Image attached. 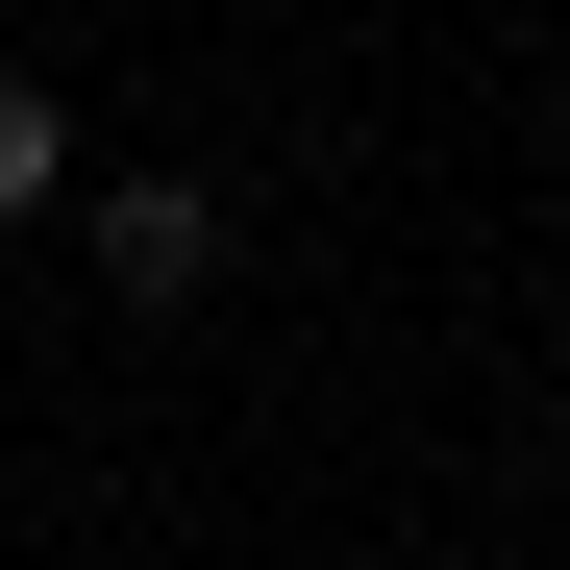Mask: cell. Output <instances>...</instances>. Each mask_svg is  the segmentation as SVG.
Masks as SVG:
<instances>
[{
	"label": "cell",
	"mask_w": 570,
	"mask_h": 570,
	"mask_svg": "<svg viewBox=\"0 0 570 570\" xmlns=\"http://www.w3.org/2000/svg\"><path fill=\"white\" fill-rule=\"evenodd\" d=\"M75 199H100V174H75V100H50V75H0V248L75 224Z\"/></svg>",
	"instance_id": "2"
},
{
	"label": "cell",
	"mask_w": 570,
	"mask_h": 570,
	"mask_svg": "<svg viewBox=\"0 0 570 570\" xmlns=\"http://www.w3.org/2000/svg\"><path fill=\"white\" fill-rule=\"evenodd\" d=\"M75 248H100L125 323H199V298H224V199H199V174H100V199H75Z\"/></svg>",
	"instance_id": "1"
}]
</instances>
